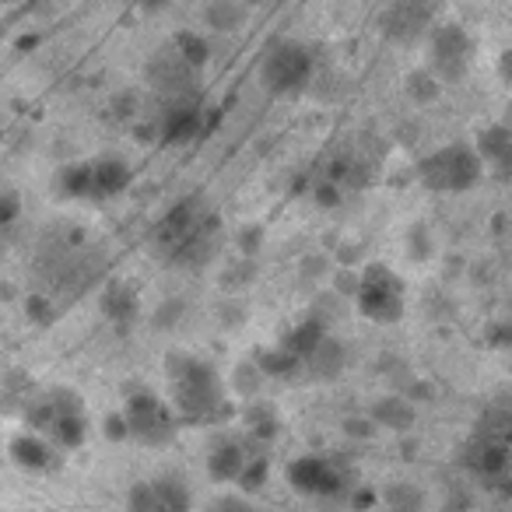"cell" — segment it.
<instances>
[{
    "instance_id": "obj_30",
    "label": "cell",
    "mask_w": 512,
    "mask_h": 512,
    "mask_svg": "<svg viewBox=\"0 0 512 512\" xmlns=\"http://www.w3.org/2000/svg\"><path fill=\"white\" fill-rule=\"evenodd\" d=\"M267 460H253V463H246L242 467V474H239V484H242V491H256V488H264V481H267Z\"/></svg>"
},
{
    "instance_id": "obj_28",
    "label": "cell",
    "mask_w": 512,
    "mask_h": 512,
    "mask_svg": "<svg viewBox=\"0 0 512 512\" xmlns=\"http://www.w3.org/2000/svg\"><path fill=\"white\" fill-rule=\"evenodd\" d=\"M295 365H299V358H292L285 348H278V351H264V355H260V365H256V369L264 372V376H292Z\"/></svg>"
},
{
    "instance_id": "obj_29",
    "label": "cell",
    "mask_w": 512,
    "mask_h": 512,
    "mask_svg": "<svg viewBox=\"0 0 512 512\" xmlns=\"http://www.w3.org/2000/svg\"><path fill=\"white\" fill-rule=\"evenodd\" d=\"M246 418H249V428H253V432H260V435H274V428H278V414H274L271 404L249 407Z\"/></svg>"
},
{
    "instance_id": "obj_43",
    "label": "cell",
    "mask_w": 512,
    "mask_h": 512,
    "mask_svg": "<svg viewBox=\"0 0 512 512\" xmlns=\"http://www.w3.org/2000/svg\"><path fill=\"white\" fill-rule=\"evenodd\" d=\"M214 512H256V509L246 502V498H221Z\"/></svg>"
},
{
    "instance_id": "obj_42",
    "label": "cell",
    "mask_w": 512,
    "mask_h": 512,
    "mask_svg": "<svg viewBox=\"0 0 512 512\" xmlns=\"http://www.w3.org/2000/svg\"><path fill=\"white\" fill-rule=\"evenodd\" d=\"M113 109H116V113H120V116H134V109H137V95H134V92H123V95H116Z\"/></svg>"
},
{
    "instance_id": "obj_5",
    "label": "cell",
    "mask_w": 512,
    "mask_h": 512,
    "mask_svg": "<svg viewBox=\"0 0 512 512\" xmlns=\"http://www.w3.org/2000/svg\"><path fill=\"white\" fill-rule=\"evenodd\" d=\"M313 78V53L295 39L278 43L264 60V81L274 95H292Z\"/></svg>"
},
{
    "instance_id": "obj_20",
    "label": "cell",
    "mask_w": 512,
    "mask_h": 512,
    "mask_svg": "<svg viewBox=\"0 0 512 512\" xmlns=\"http://www.w3.org/2000/svg\"><path fill=\"white\" fill-rule=\"evenodd\" d=\"M11 456H15L25 470H50L53 467V446L43 439H36V435H22V439H15Z\"/></svg>"
},
{
    "instance_id": "obj_35",
    "label": "cell",
    "mask_w": 512,
    "mask_h": 512,
    "mask_svg": "<svg viewBox=\"0 0 512 512\" xmlns=\"http://www.w3.org/2000/svg\"><path fill=\"white\" fill-rule=\"evenodd\" d=\"M474 509V498H470L467 488H449L446 502H442V512H470Z\"/></svg>"
},
{
    "instance_id": "obj_40",
    "label": "cell",
    "mask_w": 512,
    "mask_h": 512,
    "mask_svg": "<svg viewBox=\"0 0 512 512\" xmlns=\"http://www.w3.org/2000/svg\"><path fill=\"white\" fill-rule=\"evenodd\" d=\"M106 435L113 442H120V439H130L127 435V421H123V414H109L106 418Z\"/></svg>"
},
{
    "instance_id": "obj_14",
    "label": "cell",
    "mask_w": 512,
    "mask_h": 512,
    "mask_svg": "<svg viewBox=\"0 0 512 512\" xmlns=\"http://www.w3.org/2000/svg\"><path fill=\"white\" fill-rule=\"evenodd\" d=\"M151 484V512H190V488L179 474H165Z\"/></svg>"
},
{
    "instance_id": "obj_6",
    "label": "cell",
    "mask_w": 512,
    "mask_h": 512,
    "mask_svg": "<svg viewBox=\"0 0 512 512\" xmlns=\"http://www.w3.org/2000/svg\"><path fill=\"white\" fill-rule=\"evenodd\" d=\"M470 64V36L463 25L449 22L432 29V67L439 81H453L467 71Z\"/></svg>"
},
{
    "instance_id": "obj_7",
    "label": "cell",
    "mask_w": 512,
    "mask_h": 512,
    "mask_svg": "<svg viewBox=\"0 0 512 512\" xmlns=\"http://www.w3.org/2000/svg\"><path fill=\"white\" fill-rule=\"evenodd\" d=\"M288 484L302 495L313 498H330L344 491V474L334 467L330 460H320V456H299L288 467Z\"/></svg>"
},
{
    "instance_id": "obj_23",
    "label": "cell",
    "mask_w": 512,
    "mask_h": 512,
    "mask_svg": "<svg viewBox=\"0 0 512 512\" xmlns=\"http://www.w3.org/2000/svg\"><path fill=\"white\" fill-rule=\"evenodd\" d=\"M404 92L411 95L418 106H428V102H435L442 95V81L435 78L428 67H418V71H411L404 78Z\"/></svg>"
},
{
    "instance_id": "obj_37",
    "label": "cell",
    "mask_w": 512,
    "mask_h": 512,
    "mask_svg": "<svg viewBox=\"0 0 512 512\" xmlns=\"http://www.w3.org/2000/svg\"><path fill=\"white\" fill-rule=\"evenodd\" d=\"M411 246H414V256H418V260H428V256H432V239H428L425 225H418L411 232Z\"/></svg>"
},
{
    "instance_id": "obj_4",
    "label": "cell",
    "mask_w": 512,
    "mask_h": 512,
    "mask_svg": "<svg viewBox=\"0 0 512 512\" xmlns=\"http://www.w3.org/2000/svg\"><path fill=\"white\" fill-rule=\"evenodd\" d=\"M123 421H127V435L144 446H165V442L176 439V414L169 411L162 397L141 390L127 400V411H123Z\"/></svg>"
},
{
    "instance_id": "obj_34",
    "label": "cell",
    "mask_w": 512,
    "mask_h": 512,
    "mask_svg": "<svg viewBox=\"0 0 512 512\" xmlns=\"http://www.w3.org/2000/svg\"><path fill=\"white\" fill-rule=\"evenodd\" d=\"M183 299H176V302H162V309H158V313H155V323H158V327H165V330H169V327H176V323L179 320H183Z\"/></svg>"
},
{
    "instance_id": "obj_33",
    "label": "cell",
    "mask_w": 512,
    "mask_h": 512,
    "mask_svg": "<svg viewBox=\"0 0 512 512\" xmlns=\"http://www.w3.org/2000/svg\"><path fill=\"white\" fill-rule=\"evenodd\" d=\"M341 428H344V435H351V439H372V432H376V425H372L369 418H362V414L344 418Z\"/></svg>"
},
{
    "instance_id": "obj_38",
    "label": "cell",
    "mask_w": 512,
    "mask_h": 512,
    "mask_svg": "<svg viewBox=\"0 0 512 512\" xmlns=\"http://www.w3.org/2000/svg\"><path fill=\"white\" fill-rule=\"evenodd\" d=\"M313 200H316L320 207H337V186H334V179H327V183L316 186Z\"/></svg>"
},
{
    "instance_id": "obj_44",
    "label": "cell",
    "mask_w": 512,
    "mask_h": 512,
    "mask_svg": "<svg viewBox=\"0 0 512 512\" xmlns=\"http://www.w3.org/2000/svg\"><path fill=\"white\" fill-rule=\"evenodd\" d=\"M46 309H50V306H46L43 299H32V302H29V316H32V320L50 323V320H53V313H46Z\"/></svg>"
},
{
    "instance_id": "obj_19",
    "label": "cell",
    "mask_w": 512,
    "mask_h": 512,
    "mask_svg": "<svg viewBox=\"0 0 512 512\" xmlns=\"http://www.w3.org/2000/svg\"><path fill=\"white\" fill-rule=\"evenodd\" d=\"M474 155L481 158V162H495V165L509 162V155H512V134H509V127H505V123H495V127L481 130Z\"/></svg>"
},
{
    "instance_id": "obj_26",
    "label": "cell",
    "mask_w": 512,
    "mask_h": 512,
    "mask_svg": "<svg viewBox=\"0 0 512 512\" xmlns=\"http://www.w3.org/2000/svg\"><path fill=\"white\" fill-rule=\"evenodd\" d=\"M57 186L67 197H92V179H88V162L64 165L57 176Z\"/></svg>"
},
{
    "instance_id": "obj_31",
    "label": "cell",
    "mask_w": 512,
    "mask_h": 512,
    "mask_svg": "<svg viewBox=\"0 0 512 512\" xmlns=\"http://www.w3.org/2000/svg\"><path fill=\"white\" fill-rule=\"evenodd\" d=\"M249 278H256V264L253 260H239V264L225 271V288L228 292H232V288H242V285H249Z\"/></svg>"
},
{
    "instance_id": "obj_15",
    "label": "cell",
    "mask_w": 512,
    "mask_h": 512,
    "mask_svg": "<svg viewBox=\"0 0 512 512\" xmlns=\"http://www.w3.org/2000/svg\"><path fill=\"white\" fill-rule=\"evenodd\" d=\"M302 362L309 365V372H313L316 379H337L344 372V362H348V351H344V344L334 341V337H323Z\"/></svg>"
},
{
    "instance_id": "obj_16",
    "label": "cell",
    "mask_w": 512,
    "mask_h": 512,
    "mask_svg": "<svg viewBox=\"0 0 512 512\" xmlns=\"http://www.w3.org/2000/svg\"><path fill=\"white\" fill-rule=\"evenodd\" d=\"M102 313L116 323V327H127L137 316V292L127 285V281H113L102 295Z\"/></svg>"
},
{
    "instance_id": "obj_8",
    "label": "cell",
    "mask_w": 512,
    "mask_h": 512,
    "mask_svg": "<svg viewBox=\"0 0 512 512\" xmlns=\"http://www.w3.org/2000/svg\"><path fill=\"white\" fill-rule=\"evenodd\" d=\"M428 25H432V8L411 4V0H400L383 15V32L393 43H414V39L428 36Z\"/></svg>"
},
{
    "instance_id": "obj_24",
    "label": "cell",
    "mask_w": 512,
    "mask_h": 512,
    "mask_svg": "<svg viewBox=\"0 0 512 512\" xmlns=\"http://www.w3.org/2000/svg\"><path fill=\"white\" fill-rule=\"evenodd\" d=\"M383 502H386V512H425V495H421V488H414V484H390V488L383 491Z\"/></svg>"
},
{
    "instance_id": "obj_25",
    "label": "cell",
    "mask_w": 512,
    "mask_h": 512,
    "mask_svg": "<svg viewBox=\"0 0 512 512\" xmlns=\"http://www.w3.org/2000/svg\"><path fill=\"white\" fill-rule=\"evenodd\" d=\"M172 50H176V57L183 60L190 71H197V67L207 64V57H211V46H207L204 36H197V32H179L176 43H172Z\"/></svg>"
},
{
    "instance_id": "obj_36",
    "label": "cell",
    "mask_w": 512,
    "mask_h": 512,
    "mask_svg": "<svg viewBox=\"0 0 512 512\" xmlns=\"http://www.w3.org/2000/svg\"><path fill=\"white\" fill-rule=\"evenodd\" d=\"M130 512H151V484L148 481L130 488Z\"/></svg>"
},
{
    "instance_id": "obj_11",
    "label": "cell",
    "mask_w": 512,
    "mask_h": 512,
    "mask_svg": "<svg viewBox=\"0 0 512 512\" xmlns=\"http://www.w3.org/2000/svg\"><path fill=\"white\" fill-rule=\"evenodd\" d=\"M88 179H92V200L113 197V193L127 190L130 165L123 162V158H116V155L95 158V162H88Z\"/></svg>"
},
{
    "instance_id": "obj_9",
    "label": "cell",
    "mask_w": 512,
    "mask_h": 512,
    "mask_svg": "<svg viewBox=\"0 0 512 512\" xmlns=\"http://www.w3.org/2000/svg\"><path fill=\"white\" fill-rule=\"evenodd\" d=\"M467 470L488 481H502L509 474V442H491V439H470L467 453H463Z\"/></svg>"
},
{
    "instance_id": "obj_18",
    "label": "cell",
    "mask_w": 512,
    "mask_h": 512,
    "mask_svg": "<svg viewBox=\"0 0 512 512\" xmlns=\"http://www.w3.org/2000/svg\"><path fill=\"white\" fill-rule=\"evenodd\" d=\"M165 141H190V137L204 134V116L197 106H176L165 113V127H162Z\"/></svg>"
},
{
    "instance_id": "obj_22",
    "label": "cell",
    "mask_w": 512,
    "mask_h": 512,
    "mask_svg": "<svg viewBox=\"0 0 512 512\" xmlns=\"http://www.w3.org/2000/svg\"><path fill=\"white\" fill-rule=\"evenodd\" d=\"M323 337H327V327H320V323H316L313 316H309L306 323H299V327H295L292 334H288V341L281 344V348H285L288 355L299 358V362H302V358H306L309 351H313L316 344L323 341Z\"/></svg>"
},
{
    "instance_id": "obj_27",
    "label": "cell",
    "mask_w": 512,
    "mask_h": 512,
    "mask_svg": "<svg viewBox=\"0 0 512 512\" xmlns=\"http://www.w3.org/2000/svg\"><path fill=\"white\" fill-rule=\"evenodd\" d=\"M260 383H264V372L256 369L253 362H239L232 372V390L242 393V397H256L260 393Z\"/></svg>"
},
{
    "instance_id": "obj_21",
    "label": "cell",
    "mask_w": 512,
    "mask_h": 512,
    "mask_svg": "<svg viewBox=\"0 0 512 512\" xmlns=\"http://www.w3.org/2000/svg\"><path fill=\"white\" fill-rule=\"evenodd\" d=\"M512 435V414L505 404H491L488 411L477 418L474 439H491V442H509Z\"/></svg>"
},
{
    "instance_id": "obj_13",
    "label": "cell",
    "mask_w": 512,
    "mask_h": 512,
    "mask_svg": "<svg viewBox=\"0 0 512 512\" xmlns=\"http://www.w3.org/2000/svg\"><path fill=\"white\" fill-rule=\"evenodd\" d=\"M242 467H246V453L232 439H218L211 446V453H207V474L214 481H239Z\"/></svg>"
},
{
    "instance_id": "obj_12",
    "label": "cell",
    "mask_w": 512,
    "mask_h": 512,
    "mask_svg": "<svg viewBox=\"0 0 512 512\" xmlns=\"http://www.w3.org/2000/svg\"><path fill=\"white\" fill-rule=\"evenodd\" d=\"M144 78H148L158 92H179V88L190 85L193 71L176 57V50H162L151 57L148 67H144Z\"/></svg>"
},
{
    "instance_id": "obj_41",
    "label": "cell",
    "mask_w": 512,
    "mask_h": 512,
    "mask_svg": "<svg viewBox=\"0 0 512 512\" xmlns=\"http://www.w3.org/2000/svg\"><path fill=\"white\" fill-rule=\"evenodd\" d=\"M323 278L327 274V260L323 256H306V264H302V278Z\"/></svg>"
},
{
    "instance_id": "obj_1",
    "label": "cell",
    "mask_w": 512,
    "mask_h": 512,
    "mask_svg": "<svg viewBox=\"0 0 512 512\" xmlns=\"http://www.w3.org/2000/svg\"><path fill=\"white\" fill-rule=\"evenodd\" d=\"M165 369H169L172 397H176V407L183 418L204 421L214 411H221L225 390H221V379L211 365L200 362L197 355H186V351H169Z\"/></svg>"
},
{
    "instance_id": "obj_39",
    "label": "cell",
    "mask_w": 512,
    "mask_h": 512,
    "mask_svg": "<svg viewBox=\"0 0 512 512\" xmlns=\"http://www.w3.org/2000/svg\"><path fill=\"white\" fill-rule=\"evenodd\" d=\"M337 295H348V299H355L358 295V274H351V271H341L337 274Z\"/></svg>"
},
{
    "instance_id": "obj_17",
    "label": "cell",
    "mask_w": 512,
    "mask_h": 512,
    "mask_svg": "<svg viewBox=\"0 0 512 512\" xmlns=\"http://www.w3.org/2000/svg\"><path fill=\"white\" fill-rule=\"evenodd\" d=\"M249 18V8L239 0H211L204 8V22L211 32H239Z\"/></svg>"
},
{
    "instance_id": "obj_32",
    "label": "cell",
    "mask_w": 512,
    "mask_h": 512,
    "mask_svg": "<svg viewBox=\"0 0 512 512\" xmlns=\"http://www.w3.org/2000/svg\"><path fill=\"white\" fill-rule=\"evenodd\" d=\"M18 214H22V197L15 190L0 193V225H15Z\"/></svg>"
},
{
    "instance_id": "obj_2",
    "label": "cell",
    "mask_w": 512,
    "mask_h": 512,
    "mask_svg": "<svg viewBox=\"0 0 512 512\" xmlns=\"http://www.w3.org/2000/svg\"><path fill=\"white\" fill-rule=\"evenodd\" d=\"M418 176L435 193H463L481 179V158L467 144H446V148L421 158Z\"/></svg>"
},
{
    "instance_id": "obj_10",
    "label": "cell",
    "mask_w": 512,
    "mask_h": 512,
    "mask_svg": "<svg viewBox=\"0 0 512 512\" xmlns=\"http://www.w3.org/2000/svg\"><path fill=\"white\" fill-rule=\"evenodd\" d=\"M369 421L376 428H390V432H411L414 421H418V411H414V404L404 393H386L369 407Z\"/></svg>"
},
{
    "instance_id": "obj_3",
    "label": "cell",
    "mask_w": 512,
    "mask_h": 512,
    "mask_svg": "<svg viewBox=\"0 0 512 512\" xmlns=\"http://www.w3.org/2000/svg\"><path fill=\"white\" fill-rule=\"evenodd\" d=\"M358 309L372 323H397L404 316V281L386 264H369L358 274Z\"/></svg>"
}]
</instances>
